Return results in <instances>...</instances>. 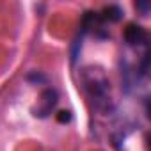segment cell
<instances>
[{
	"label": "cell",
	"instance_id": "6da1fadb",
	"mask_svg": "<svg viewBox=\"0 0 151 151\" xmlns=\"http://www.w3.org/2000/svg\"><path fill=\"white\" fill-rule=\"evenodd\" d=\"M84 87L96 101L98 107H109L110 96H109V80L100 69H86L84 71Z\"/></svg>",
	"mask_w": 151,
	"mask_h": 151
}]
</instances>
